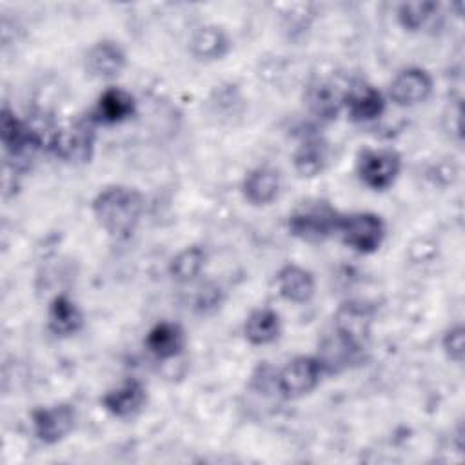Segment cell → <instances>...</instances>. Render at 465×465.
<instances>
[{
    "label": "cell",
    "mask_w": 465,
    "mask_h": 465,
    "mask_svg": "<svg viewBox=\"0 0 465 465\" xmlns=\"http://www.w3.org/2000/svg\"><path fill=\"white\" fill-rule=\"evenodd\" d=\"M93 214L98 225L113 238H127L134 232L145 209L138 189L114 183L104 187L93 200Z\"/></svg>",
    "instance_id": "cell-1"
},
{
    "label": "cell",
    "mask_w": 465,
    "mask_h": 465,
    "mask_svg": "<svg viewBox=\"0 0 465 465\" xmlns=\"http://www.w3.org/2000/svg\"><path fill=\"white\" fill-rule=\"evenodd\" d=\"M340 216L341 214L327 202L303 203L289 214L287 227L294 238L318 243L336 234Z\"/></svg>",
    "instance_id": "cell-2"
},
{
    "label": "cell",
    "mask_w": 465,
    "mask_h": 465,
    "mask_svg": "<svg viewBox=\"0 0 465 465\" xmlns=\"http://www.w3.org/2000/svg\"><path fill=\"white\" fill-rule=\"evenodd\" d=\"M341 242L356 252L371 254L380 249L385 238V223L380 214L371 211H358L341 214L338 231Z\"/></svg>",
    "instance_id": "cell-3"
},
{
    "label": "cell",
    "mask_w": 465,
    "mask_h": 465,
    "mask_svg": "<svg viewBox=\"0 0 465 465\" xmlns=\"http://www.w3.org/2000/svg\"><path fill=\"white\" fill-rule=\"evenodd\" d=\"M325 376L318 356L303 354L289 360L276 374V387L283 398H300L312 392Z\"/></svg>",
    "instance_id": "cell-4"
},
{
    "label": "cell",
    "mask_w": 465,
    "mask_h": 465,
    "mask_svg": "<svg viewBox=\"0 0 465 465\" xmlns=\"http://www.w3.org/2000/svg\"><path fill=\"white\" fill-rule=\"evenodd\" d=\"M401 171V156L394 149H363L356 160V173L363 185L372 191L389 189Z\"/></svg>",
    "instance_id": "cell-5"
},
{
    "label": "cell",
    "mask_w": 465,
    "mask_h": 465,
    "mask_svg": "<svg viewBox=\"0 0 465 465\" xmlns=\"http://www.w3.org/2000/svg\"><path fill=\"white\" fill-rule=\"evenodd\" d=\"M94 120L80 118L64 129H56L49 149L62 160L71 163L89 162L94 151Z\"/></svg>",
    "instance_id": "cell-6"
},
{
    "label": "cell",
    "mask_w": 465,
    "mask_h": 465,
    "mask_svg": "<svg viewBox=\"0 0 465 465\" xmlns=\"http://www.w3.org/2000/svg\"><path fill=\"white\" fill-rule=\"evenodd\" d=\"M76 412L69 403H54L38 407L31 412V425L35 436L47 445L62 441L73 429Z\"/></svg>",
    "instance_id": "cell-7"
},
{
    "label": "cell",
    "mask_w": 465,
    "mask_h": 465,
    "mask_svg": "<svg viewBox=\"0 0 465 465\" xmlns=\"http://www.w3.org/2000/svg\"><path fill=\"white\" fill-rule=\"evenodd\" d=\"M432 85V76L425 69L407 67L391 80L389 98L400 107H412L430 96Z\"/></svg>",
    "instance_id": "cell-8"
},
{
    "label": "cell",
    "mask_w": 465,
    "mask_h": 465,
    "mask_svg": "<svg viewBox=\"0 0 465 465\" xmlns=\"http://www.w3.org/2000/svg\"><path fill=\"white\" fill-rule=\"evenodd\" d=\"M2 143L4 149L13 156H24L44 143L42 133L29 122L20 120L13 111L4 107L2 111Z\"/></svg>",
    "instance_id": "cell-9"
},
{
    "label": "cell",
    "mask_w": 465,
    "mask_h": 465,
    "mask_svg": "<svg viewBox=\"0 0 465 465\" xmlns=\"http://www.w3.org/2000/svg\"><path fill=\"white\" fill-rule=\"evenodd\" d=\"M100 401L102 407L114 418H133L143 409L147 401V389L140 380L129 378L118 387L107 391Z\"/></svg>",
    "instance_id": "cell-10"
},
{
    "label": "cell",
    "mask_w": 465,
    "mask_h": 465,
    "mask_svg": "<svg viewBox=\"0 0 465 465\" xmlns=\"http://www.w3.org/2000/svg\"><path fill=\"white\" fill-rule=\"evenodd\" d=\"M343 107L352 122H372L385 111V96L371 84H356L345 91Z\"/></svg>",
    "instance_id": "cell-11"
},
{
    "label": "cell",
    "mask_w": 465,
    "mask_h": 465,
    "mask_svg": "<svg viewBox=\"0 0 465 465\" xmlns=\"http://www.w3.org/2000/svg\"><path fill=\"white\" fill-rule=\"evenodd\" d=\"M278 294L292 303H305L314 296V276L302 265L287 263L276 272Z\"/></svg>",
    "instance_id": "cell-12"
},
{
    "label": "cell",
    "mask_w": 465,
    "mask_h": 465,
    "mask_svg": "<svg viewBox=\"0 0 465 465\" xmlns=\"http://www.w3.org/2000/svg\"><path fill=\"white\" fill-rule=\"evenodd\" d=\"M136 111V102L131 93L120 87H107L96 102V107L91 114L94 124H120L131 118Z\"/></svg>",
    "instance_id": "cell-13"
},
{
    "label": "cell",
    "mask_w": 465,
    "mask_h": 465,
    "mask_svg": "<svg viewBox=\"0 0 465 465\" xmlns=\"http://www.w3.org/2000/svg\"><path fill=\"white\" fill-rule=\"evenodd\" d=\"M187 343L185 331L174 322H158L145 336V347L158 360H171L183 352Z\"/></svg>",
    "instance_id": "cell-14"
},
{
    "label": "cell",
    "mask_w": 465,
    "mask_h": 465,
    "mask_svg": "<svg viewBox=\"0 0 465 465\" xmlns=\"http://www.w3.org/2000/svg\"><path fill=\"white\" fill-rule=\"evenodd\" d=\"M125 67V53L113 40L96 42L85 54V69L96 78H114Z\"/></svg>",
    "instance_id": "cell-15"
},
{
    "label": "cell",
    "mask_w": 465,
    "mask_h": 465,
    "mask_svg": "<svg viewBox=\"0 0 465 465\" xmlns=\"http://www.w3.org/2000/svg\"><path fill=\"white\" fill-rule=\"evenodd\" d=\"M84 327V314L74 300L67 294H58L51 300L47 309V329L58 336L67 338Z\"/></svg>",
    "instance_id": "cell-16"
},
{
    "label": "cell",
    "mask_w": 465,
    "mask_h": 465,
    "mask_svg": "<svg viewBox=\"0 0 465 465\" xmlns=\"http://www.w3.org/2000/svg\"><path fill=\"white\" fill-rule=\"evenodd\" d=\"M242 193L245 200L252 205H269L276 200L280 193V174L278 171L260 165L249 171L242 183Z\"/></svg>",
    "instance_id": "cell-17"
},
{
    "label": "cell",
    "mask_w": 465,
    "mask_h": 465,
    "mask_svg": "<svg viewBox=\"0 0 465 465\" xmlns=\"http://www.w3.org/2000/svg\"><path fill=\"white\" fill-rule=\"evenodd\" d=\"M334 331H338L341 336L354 341L356 345L363 347V341L367 340L371 331V312L367 311V307L356 302L341 303L336 312Z\"/></svg>",
    "instance_id": "cell-18"
},
{
    "label": "cell",
    "mask_w": 465,
    "mask_h": 465,
    "mask_svg": "<svg viewBox=\"0 0 465 465\" xmlns=\"http://www.w3.org/2000/svg\"><path fill=\"white\" fill-rule=\"evenodd\" d=\"M282 332V320L274 309L260 307L254 309L243 325L245 340L252 345H269L278 340Z\"/></svg>",
    "instance_id": "cell-19"
},
{
    "label": "cell",
    "mask_w": 465,
    "mask_h": 465,
    "mask_svg": "<svg viewBox=\"0 0 465 465\" xmlns=\"http://www.w3.org/2000/svg\"><path fill=\"white\" fill-rule=\"evenodd\" d=\"M329 158V147L320 136H307L292 154L294 171L303 178L318 176Z\"/></svg>",
    "instance_id": "cell-20"
},
{
    "label": "cell",
    "mask_w": 465,
    "mask_h": 465,
    "mask_svg": "<svg viewBox=\"0 0 465 465\" xmlns=\"http://www.w3.org/2000/svg\"><path fill=\"white\" fill-rule=\"evenodd\" d=\"M189 47L198 60H220L229 53L231 42L222 27L202 25L193 33Z\"/></svg>",
    "instance_id": "cell-21"
},
{
    "label": "cell",
    "mask_w": 465,
    "mask_h": 465,
    "mask_svg": "<svg viewBox=\"0 0 465 465\" xmlns=\"http://www.w3.org/2000/svg\"><path fill=\"white\" fill-rule=\"evenodd\" d=\"M345 91H340L336 84L320 80L312 84L307 91V105L314 116L320 120H332L343 107Z\"/></svg>",
    "instance_id": "cell-22"
},
{
    "label": "cell",
    "mask_w": 465,
    "mask_h": 465,
    "mask_svg": "<svg viewBox=\"0 0 465 465\" xmlns=\"http://www.w3.org/2000/svg\"><path fill=\"white\" fill-rule=\"evenodd\" d=\"M205 251L200 245H191L174 254L169 263V272L176 282H191L194 280L203 265H205Z\"/></svg>",
    "instance_id": "cell-23"
},
{
    "label": "cell",
    "mask_w": 465,
    "mask_h": 465,
    "mask_svg": "<svg viewBox=\"0 0 465 465\" xmlns=\"http://www.w3.org/2000/svg\"><path fill=\"white\" fill-rule=\"evenodd\" d=\"M438 4L434 2H403L398 5L396 18L405 31H420L436 15Z\"/></svg>",
    "instance_id": "cell-24"
},
{
    "label": "cell",
    "mask_w": 465,
    "mask_h": 465,
    "mask_svg": "<svg viewBox=\"0 0 465 465\" xmlns=\"http://www.w3.org/2000/svg\"><path fill=\"white\" fill-rule=\"evenodd\" d=\"M441 347L443 352L447 354V358L454 363H461L463 361V351H465V329L463 325H452L445 331L443 340H441Z\"/></svg>",
    "instance_id": "cell-25"
}]
</instances>
